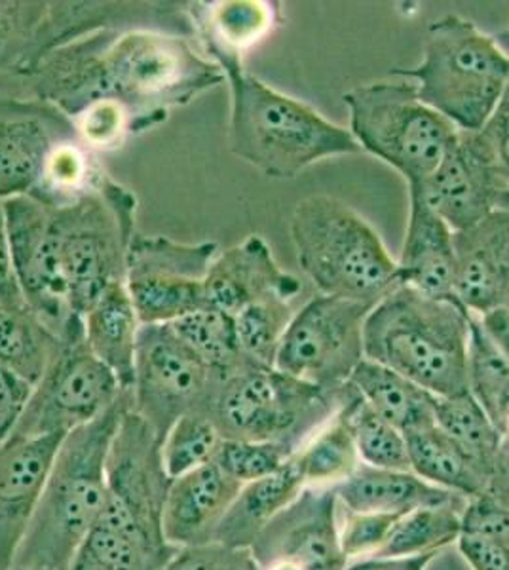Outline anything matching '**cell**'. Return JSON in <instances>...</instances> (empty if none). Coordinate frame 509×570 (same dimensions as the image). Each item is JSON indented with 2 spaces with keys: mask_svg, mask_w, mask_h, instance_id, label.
<instances>
[{
  "mask_svg": "<svg viewBox=\"0 0 509 570\" xmlns=\"http://www.w3.org/2000/svg\"><path fill=\"white\" fill-rule=\"evenodd\" d=\"M339 411L352 432L361 464L411 472L405 435L369 407L350 386H346Z\"/></svg>",
  "mask_w": 509,
  "mask_h": 570,
  "instance_id": "cell-35",
  "label": "cell"
},
{
  "mask_svg": "<svg viewBox=\"0 0 509 570\" xmlns=\"http://www.w3.org/2000/svg\"><path fill=\"white\" fill-rule=\"evenodd\" d=\"M219 376L172 325H141L129 389L131 411L164 441L180 416L206 411Z\"/></svg>",
  "mask_w": 509,
  "mask_h": 570,
  "instance_id": "cell-14",
  "label": "cell"
},
{
  "mask_svg": "<svg viewBox=\"0 0 509 570\" xmlns=\"http://www.w3.org/2000/svg\"><path fill=\"white\" fill-rule=\"evenodd\" d=\"M468 386L500 430L509 405V360L473 314L468 348Z\"/></svg>",
  "mask_w": 509,
  "mask_h": 570,
  "instance_id": "cell-36",
  "label": "cell"
},
{
  "mask_svg": "<svg viewBox=\"0 0 509 570\" xmlns=\"http://www.w3.org/2000/svg\"><path fill=\"white\" fill-rule=\"evenodd\" d=\"M131 395L65 435L12 569L69 570L104 512L110 443Z\"/></svg>",
  "mask_w": 509,
  "mask_h": 570,
  "instance_id": "cell-3",
  "label": "cell"
},
{
  "mask_svg": "<svg viewBox=\"0 0 509 570\" xmlns=\"http://www.w3.org/2000/svg\"><path fill=\"white\" fill-rule=\"evenodd\" d=\"M306 487H336L360 468L354 438L341 411L317 428L293 454Z\"/></svg>",
  "mask_w": 509,
  "mask_h": 570,
  "instance_id": "cell-33",
  "label": "cell"
},
{
  "mask_svg": "<svg viewBox=\"0 0 509 570\" xmlns=\"http://www.w3.org/2000/svg\"><path fill=\"white\" fill-rule=\"evenodd\" d=\"M439 553H425L414 558H365L349 564L346 570H428Z\"/></svg>",
  "mask_w": 509,
  "mask_h": 570,
  "instance_id": "cell-48",
  "label": "cell"
},
{
  "mask_svg": "<svg viewBox=\"0 0 509 570\" xmlns=\"http://www.w3.org/2000/svg\"><path fill=\"white\" fill-rule=\"evenodd\" d=\"M29 306L21 293L20 284L13 273L12 252L8 242L7 219L0 202V308H21Z\"/></svg>",
  "mask_w": 509,
  "mask_h": 570,
  "instance_id": "cell-47",
  "label": "cell"
},
{
  "mask_svg": "<svg viewBox=\"0 0 509 570\" xmlns=\"http://www.w3.org/2000/svg\"><path fill=\"white\" fill-rule=\"evenodd\" d=\"M219 69L231 88L228 147L263 176L295 179L325 158L361 153L350 130L253 77L244 59L223 61Z\"/></svg>",
  "mask_w": 509,
  "mask_h": 570,
  "instance_id": "cell-5",
  "label": "cell"
},
{
  "mask_svg": "<svg viewBox=\"0 0 509 570\" xmlns=\"http://www.w3.org/2000/svg\"><path fill=\"white\" fill-rule=\"evenodd\" d=\"M82 322L90 351L117 375L124 390L131 389L141 322L126 284L107 287L82 316Z\"/></svg>",
  "mask_w": 509,
  "mask_h": 570,
  "instance_id": "cell-29",
  "label": "cell"
},
{
  "mask_svg": "<svg viewBox=\"0 0 509 570\" xmlns=\"http://www.w3.org/2000/svg\"><path fill=\"white\" fill-rule=\"evenodd\" d=\"M483 324L484 331L489 333L490 338L498 344V348L508 356L509 360V303L500 306L497 311L489 312L484 316H478Z\"/></svg>",
  "mask_w": 509,
  "mask_h": 570,
  "instance_id": "cell-50",
  "label": "cell"
},
{
  "mask_svg": "<svg viewBox=\"0 0 509 570\" xmlns=\"http://www.w3.org/2000/svg\"><path fill=\"white\" fill-rule=\"evenodd\" d=\"M219 246L136 234L126 265V289L141 325L174 324L206 305L204 282Z\"/></svg>",
  "mask_w": 509,
  "mask_h": 570,
  "instance_id": "cell-15",
  "label": "cell"
},
{
  "mask_svg": "<svg viewBox=\"0 0 509 570\" xmlns=\"http://www.w3.org/2000/svg\"><path fill=\"white\" fill-rule=\"evenodd\" d=\"M104 29H160L193 39L187 2L0 0V101H29L50 53Z\"/></svg>",
  "mask_w": 509,
  "mask_h": 570,
  "instance_id": "cell-4",
  "label": "cell"
},
{
  "mask_svg": "<svg viewBox=\"0 0 509 570\" xmlns=\"http://www.w3.org/2000/svg\"><path fill=\"white\" fill-rule=\"evenodd\" d=\"M508 188V177L481 131L458 130L432 176L409 190H417L452 233H460L498 209Z\"/></svg>",
  "mask_w": 509,
  "mask_h": 570,
  "instance_id": "cell-17",
  "label": "cell"
},
{
  "mask_svg": "<svg viewBox=\"0 0 509 570\" xmlns=\"http://www.w3.org/2000/svg\"><path fill=\"white\" fill-rule=\"evenodd\" d=\"M466 504L468 499L457 497L446 504L424 505L401 515L386 544L374 558H414L457 544L464 531Z\"/></svg>",
  "mask_w": 509,
  "mask_h": 570,
  "instance_id": "cell-32",
  "label": "cell"
},
{
  "mask_svg": "<svg viewBox=\"0 0 509 570\" xmlns=\"http://www.w3.org/2000/svg\"><path fill=\"white\" fill-rule=\"evenodd\" d=\"M479 131L489 142L490 149L497 156L498 164L502 168L503 176L508 177L509 181V80L492 115Z\"/></svg>",
  "mask_w": 509,
  "mask_h": 570,
  "instance_id": "cell-46",
  "label": "cell"
},
{
  "mask_svg": "<svg viewBox=\"0 0 509 570\" xmlns=\"http://www.w3.org/2000/svg\"><path fill=\"white\" fill-rule=\"evenodd\" d=\"M458 550L473 570H509V548L483 534L462 532Z\"/></svg>",
  "mask_w": 509,
  "mask_h": 570,
  "instance_id": "cell-45",
  "label": "cell"
},
{
  "mask_svg": "<svg viewBox=\"0 0 509 570\" xmlns=\"http://www.w3.org/2000/svg\"><path fill=\"white\" fill-rule=\"evenodd\" d=\"M32 394L31 384L0 365V443L13 434Z\"/></svg>",
  "mask_w": 509,
  "mask_h": 570,
  "instance_id": "cell-44",
  "label": "cell"
},
{
  "mask_svg": "<svg viewBox=\"0 0 509 570\" xmlns=\"http://www.w3.org/2000/svg\"><path fill=\"white\" fill-rule=\"evenodd\" d=\"M341 394H331L276 367L244 363L219 376L206 413L223 440L280 443L297 451L336 409Z\"/></svg>",
  "mask_w": 509,
  "mask_h": 570,
  "instance_id": "cell-9",
  "label": "cell"
},
{
  "mask_svg": "<svg viewBox=\"0 0 509 570\" xmlns=\"http://www.w3.org/2000/svg\"><path fill=\"white\" fill-rule=\"evenodd\" d=\"M221 438L209 416L188 413L175 422L161 441V462L172 480L213 461Z\"/></svg>",
  "mask_w": 509,
  "mask_h": 570,
  "instance_id": "cell-39",
  "label": "cell"
},
{
  "mask_svg": "<svg viewBox=\"0 0 509 570\" xmlns=\"http://www.w3.org/2000/svg\"><path fill=\"white\" fill-rule=\"evenodd\" d=\"M342 99L361 150L392 166L409 187L432 176L457 139V128L428 107L405 78L355 86Z\"/></svg>",
  "mask_w": 509,
  "mask_h": 570,
  "instance_id": "cell-11",
  "label": "cell"
},
{
  "mask_svg": "<svg viewBox=\"0 0 509 570\" xmlns=\"http://www.w3.org/2000/svg\"><path fill=\"white\" fill-rule=\"evenodd\" d=\"M295 451L280 443L263 441L221 440L213 461L233 480L247 485L277 472Z\"/></svg>",
  "mask_w": 509,
  "mask_h": 570,
  "instance_id": "cell-40",
  "label": "cell"
},
{
  "mask_svg": "<svg viewBox=\"0 0 509 570\" xmlns=\"http://www.w3.org/2000/svg\"><path fill=\"white\" fill-rule=\"evenodd\" d=\"M63 341L29 308H0V365L31 384H39L61 351Z\"/></svg>",
  "mask_w": 509,
  "mask_h": 570,
  "instance_id": "cell-31",
  "label": "cell"
},
{
  "mask_svg": "<svg viewBox=\"0 0 509 570\" xmlns=\"http://www.w3.org/2000/svg\"><path fill=\"white\" fill-rule=\"evenodd\" d=\"M136 214V195L107 174L85 195L53 206L65 282L80 318L107 287L126 282Z\"/></svg>",
  "mask_w": 509,
  "mask_h": 570,
  "instance_id": "cell-10",
  "label": "cell"
},
{
  "mask_svg": "<svg viewBox=\"0 0 509 570\" xmlns=\"http://www.w3.org/2000/svg\"><path fill=\"white\" fill-rule=\"evenodd\" d=\"M291 303L282 297L265 298L234 314L236 341L245 362L274 367L277 348L295 314Z\"/></svg>",
  "mask_w": 509,
  "mask_h": 570,
  "instance_id": "cell-38",
  "label": "cell"
},
{
  "mask_svg": "<svg viewBox=\"0 0 509 570\" xmlns=\"http://www.w3.org/2000/svg\"><path fill=\"white\" fill-rule=\"evenodd\" d=\"M169 325L221 376L247 363L238 348L233 316L225 312L204 305Z\"/></svg>",
  "mask_w": 509,
  "mask_h": 570,
  "instance_id": "cell-37",
  "label": "cell"
},
{
  "mask_svg": "<svg viewBox=\"0 0 509 570\" xmlns=\"http://www.w3.org/2000/svg\"><path fill=\"white\" fill-rule=\"evenodd\" d=\"M225 85L219 67L196 40L160 29H104L59 48L27 86V99L75 118L107 101L126 112L131 136L166 122L185 107Z\"/></svg>",
  "mask_w": 509,
  "mask_h": 570,
  "instance_id": "cell-1",
  "label": "cell"
},
{
  "mask_svg": "<svg viewBox=\"0 0 509 570\" xmlns=\"http://www.w3.org/2000/svg\"><path fill=\"white\" fill-rule=\"evenodd\" d=\"M61 341V351L32 389L12 435L69 434L105 413L126 392L117 375L90 351L82 318Z\"/></svg>",
  "mask_w": 509,
  "mask_h": 570,
  "instance_id": "cell-13",
  "label": "cell"
},
{
  "mask_svg": "<svg viewBox=\"0 0 509 570\" xmlns=\"http://www.w3.org/2000/svg\"><path fill=\"white\" fill-rule=\"evenodd\" d=\"M411 212L403 252L398 261L400 284L428 297L458 301L454 293V233L417 190H409Z\"/></svg>",
  "mask_w": 509,
  "mask_h": 570,
  "instance_id": "cell-24",
  "label": "cell"
},
{
  "mask_svg": "<svg viewBox=\"0 0 509 570\" xmlns=\"http://www.w3.org/2000/svg\"><path fill=\"white\" fill-rule=\"evenodd\" d=\"M464 531L483 534L509 548V512L498 505L489 494L468 500L462 515Z\"/></svg>",
  "mask_w": 509,
  "mask_h": 570,
  "instance_id": "cell-43",
  "label": "cell"
},
{
  "mask_svg": "<svg viewBox=\"0 0 509 570\" xmlns=\"http://www.w3.org/2000/svg\"><path fill=\"white\" fill-rule=\"evenodd\" d=\"M301 292V279L277 265L263 236L252 234L217 253L204 282V303L234 316L265 298L295 301Z\"/></svg>",
  "mask_w": 509,
  "mask_h": 570,
  "instance_id": "cell-21",
  "label": "cell"
},
{
  "mask_svg": "<svg viewBox=\"0 0 509 570\" xmlns=\"http://www.w3.org/2000/svg\"><path fill=\"white\" fill-rule=\"evenodd\" d=\"M435 426L490 478L503 445V435L471 392L438 397Z\"/></svg>",
  "mask_w": 509,
  "mask_h": 570,
  "instance_id": "cell-34",
  "label": "cell"
},
{
  "mask_svg": "<svg viewBox=\"0 0 509 570\" xmlns=\"http://www.w3.org/2000/svg\"><path fill=\"white\" fill-rule=\"evenodd\" d=\"M67 434L18 438L0 443V567L12 569L37 510L48 473Z\"/></svg>",
  "mask_w": 509,
  "mask_h": 570,
  "instance_id": "cell-20",
  "label": "cell"
},
{
  "mask_svg": "<svg viewBox=\"0 0 509 570\" xmlns=\"http://www.w3.org/2000/svg\"><path fill=\"white\" fill-rule=\"evenodd\" d=\"M495 40H497V45L502 48V52L509 58V27L502 35H500V37H498V39Z\"/></svg>",
  "mask_w": 509,
  "mask_h": 570,
  "instance_id": "cell-51",
  "label": "cell"
},
{
  "mask_svg": "<svg viewBox=\"0 0 509 570\" xmlns=\"http://www.w3.org/2000/svg\"><path fill=\"white\" fill-rule=\"evenodd\" d=\"M392 75L411 80L419 98L457 130L478 131L508 85L509 58L473 21L449 13L428 27L419 66Z\"/></svg>",
  "mask_w": 509,
  "mask_h": 570,
  "instance_id": "cell-8",
  "label": "cell"
},
{
  "mask_svg": "<svg viewBox=\"0 0 509 570\" xmlns=\"http://www.w3.org/2000/svg\"><path fill=\"white\" fill-rule=\"evenodd\" d=\"M242 487L215 462L172 480L164 505V534L169 544L187 548L213 542L221 519Z\"/></svg>",
  "mask_w": 509,
  "mask_h": 570,
  "instance_id": "cell-23",
  "label": "cell"
},
{
  "mask_svg": "<svg viewBox=\"0 0 509 570\" xmlns=\"http://www.w3.org/2000/svg\"><path fill=\"white\" fill-rule=\"evenodd\" d=\"M78 137L71 118L39 101H0V202L31 196L59 142Z\"/></svg>",
  "mask_w": 509,
  "mask_h": 570,
  "instance_id": "cell-19",
  "label": "cell"
},
{
  "mask_svg": "<svg viewBox=\"0 0 509 570\" xmlns=\"http://www.w3.org/2000/svg\"><path fill=\"white\" fill-rule=\"evenodd\" d=\"M498 209H503V212H509V188L503 193L502 198H500V204H498Z\"/></svg>",
  "mask_w": 509,
  "mask_h": 570,
  "instance_id": "cell-53",
  "label": "cell"
},
{
  "mask_svg": "<svg viewBox=\"0 0 509 570\" xmlns=\"http://www.w3.org/2000/svg\"><path fill=\"white\" fill-rule=\"evenodd\" d=\"M10 570H42V569H10Z\"/></svg>",
  "mask_w": 509,
  "mask_h": 570,
  "instance_id": "cell-55",
  "label": "cell"
},
{
  "mask_svg": "<svg viewBox=\"0 0 509 570\" xmlns=\"http://www.w3.org/2000/svg\"><path fill=\"white\" fill-rule=\"evenodd\" d=\"M304 487L291 456L277 472L242 487L225 518L221 519L213 542L231 548H252L263 529L297 499Z\"/></svg>",
  "mask_w": 509,
  "mask_h": 570,
  "instance_id": "cell-28",
  "label": "cell"
},
{
  "mask_svg": "<svg viewBox=\"0 0 509 570\" xmlns=\"http://www.w3.org/2000/svg\"><path fill=\"white\" fill-rule=\"evenodd\" d=\"M401 515L392 513L349 512L344 510L341 546L346 558H374L384 548Z\"/></svg>",
  "mask_w": 509,
  "mask_h": 570,
  "instance_id": "cell-41",
  "label": "cell"
},
{
  "mask_svg": "<svg viewBox=\"0 0 509 570\" xmlns=\"http://www.w3.org/2000/svg\"><path fill=\"white\" fill-rule=\"evenodd\" d=\"M13 273L21 293L37 316L63 338L80 316L71 308L65 282L53 206L32 196L2 202Z\"/></svg>",
  "mask_w": 509,
  "mask_h": 570,
  "instance_id": "cell-16",
  "label": "cell"
},
{
  "mask_svg": "<svg viewBox=\"0 0 509 570\" xmlns=\"http://www.w3.org/2000/svg\"><path fill=\"white\" fill-rule=\"evenodd\" d=\"M164 570H261V567L252 548L207 542L179 548Z\"/></svg>",
  "mask_w": 509,
  "mask_h": 570,
  "instance_id": "cell-42",
  "label": "cell"
},
{
  "mask_svg": "<svg viewBox=\"0 0 509 570\" xmlns=\"http://www.w3.org/2000/svg\"><path fill=\"white\" fill-rule=\"evenodd\" d=\"M187 13L196 45L217 67L228 59H242L277 21L276 4L261 0L187 2Z\"/></svg>",
  "mask_w": 509,
  "mask_h": 570,
  "instance_id": "cell-25",
  "label": "cell"
},
{
  "mask_svg": "<svg viewBox=\"0 0 509 570\" xmlns=\"http://www.w3.org/2000/svg\"><path fill=\"white\" fill-rule=\"evenodd\" d=\"M297 261L320 295L376 305L400 285L398 263L368 220L335 196H309L290 220Z\"/></svg>",
  "mask_w": 509,
  "mask_h": 570,
  "instance_id": "cell-7",
  "label": "cell"
},
{
  "mask_svg": "<svg viewBox=\"0 0 509 570\" xmlns=\"http://www.w3.org/2000/svg\"><path fill=\"white\" fill-rule=\"evenodd\" d=\"M169 478L161 441L131 409L107 459L104 512L77 559L101 570H164L179 548L164 534Z\"/></svg>",
  "mask_w": 509,
  "mask_h": 570,
  "instance_id": "cell-2",
  "label": "cell"
},
{
  "mask_svg": "<svg viewBox=\"0 0 509 570\" xmlns=\"http://www.w3.org/2000/svg\"><path fill=\"white\" fill-rule=\"evenodd\" d=\"M500 432H502L503 440L509 443V415L503 419L502 426H500Z\"/></svg>",
  "mask_w": 509,
  "mask_h": 570,
  "instance_id": "cell-54",
  "label": "cell"
},
{
  "mask_svg": "<svg viewBox=\"0 0 509 570\" xmlns=\"http://www.w3.org/2000/svg\"><path fill=\"white\" fill-rule=\"evenodd\" d=\"M484 494H489L490 499L509 512V443L506 440L490 472Z\"/></svg>",
  "mask_w": 509,
  "mask_h": 570,
  "instance_id": "cell-49",
  "label": "cell"
},
{
  "mask_svg": "<svg viewBox=\"0 0 509 570\" xmlns=\"http://www.w3.org/2000/svg\"><path fill=\"white\" fill-rule=\"evenodd\" d=\"M0 570H2V567H0Z\"/></svg>",
  "mask_w": 509,
  "mask_h": 570,
  "instance_id": "cell-56",
  "label": "cell"
},
{
  "mask_svg": "<svg viewBox=\"0 0 509 570\" xmlns=\"http://www.w3.org/2000/svg\"><path fill=\"white\" fill-rule=\"evenodd\" d=\"M458 303L484 316L509 303V212L495 209L473 227L454 233Z\"/></svg>",
  "mask_w": 509,
  "mask_h": 570,
  "instance_id": "cell-22",
  "label": "cell"
},
{
  "mask_svg": "<svg viewBox=\"0 0 509 570\" xmlns=\"http://www.w3.org/2000/svg\"><path fill=\"white\" fill-rule=\"evenodd\" d=\"M258 567L285 563L297 570H346L335 487H304L252 546Z\"/></svg>",
  "mask_w": 509,
  "mask_h": 570,
  "instance_id": "cell-18",
  "label": "cell"
},
{
  "mask_svg": "<svg viewBox=\"0 0 509 570\" xmlns=\"http://www.w3.org/2000/svg\"><path fill=\"white\" fill-rule=\"evenodd\" d=\"M349 386L403 435L435 426L438 395L386 365L363 360L350 376Z\"/></svg>",
  "mask_w": 509,
  "mask_h": 570,
  "instance_id": "cell-27",
  "label": "cell"
},
{
  "mask_svg": "<svg viewBox=\"0 0 509 570\" xmlns=\"http://www.w3.org/2000/svg\"><path fill=\"white\" fill-rule=\"evenodd\" d=\"M405 438L409 466L420 480L468 500L487 491L489 475L438 426Z\"/></svg>",
  "mask_w": 509,
  "mask_h": 570,
  "instance_id": "cell-30",
  "label": "cell"
},
{
  "mask_svg": "<svg viewBox=\"0 0 509 570\" xmlns=\"http://www.w3.org/2000/svg\"><path fill=\"white\" fill-rule=\"evenodd\" d=\"M69 570H101L94 567V564L86 563V561H80V559H75V563L71 564V569Z\"/></svg>",
  "mask_w": 509,
  "mask_h": 570,
  "instance_id": "cell-52",
  "label": "cell"
},
{
  "mask_svg": "<svg viewBox=\"0 0 509 570\" xmlns=\"http://www.w3.org/2000/svg\"><path fill=\"white\" fill-rule=\"evenodd\" d=\"M471 312L400 284L369 312L365 360L386 365L438 397L470 392Z\"/></svg>",
  "mask_w": 509,
  "mask_h": 570,
  "instance_id": "cell-6",
  "label": "cell"
},
{
  "mask_svg": "<svg viewBox=\"0 0 509 570\" xmlns=\"http://www.w3.org/2000/svg\"><path fill=\"white\" fill-rule=\"evenodd\" d=\"M339 504L349 512L392 513L405 515L424 505L446 504L458 494L430 485L419 475L405 470L360 464L349 480L336 485Z\"/></svg>",
  "mask_w": 509,
  "mask_h": 570,
  "instance_id": "cell-26",
  "label": "cell"
},
{
  "mask_svg": "<svg viewBox=\"0 0 509 570\" xmlns=\"http://www.w3.org/2000/svg\"><path fill=\"white\" fill-rule=\"evenodd\" d=\"M374 305L317 295L293 314L274 367L317 389L341 394L365 360L363 327Z\"/></svg>",
  "mask_w": 509,
  "mask_h": 570,
  "instance_id": "cell-12",
  "label": "cell"
}]
</instances>
